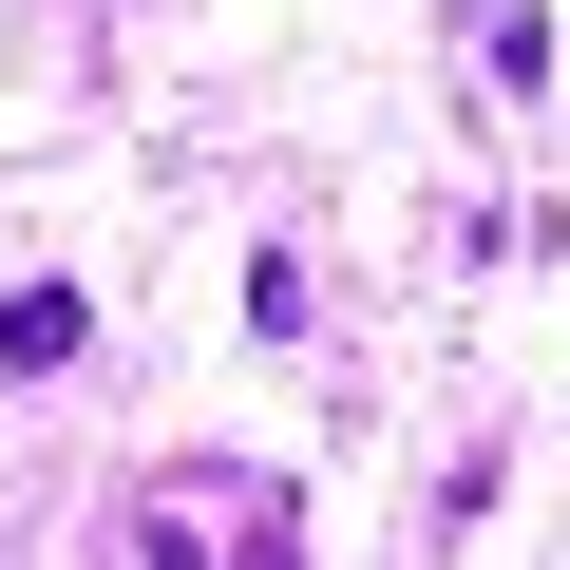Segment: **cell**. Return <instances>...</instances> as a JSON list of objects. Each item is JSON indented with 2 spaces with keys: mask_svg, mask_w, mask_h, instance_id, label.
Listing matches in <instances>:
<instances>
[{
  "mask_svg": "<svg viewBox=\"0 0 570 570\" xmlns=\"http://www.w3.org/2000/svg\"><path fill=\"white\" fill-rule=\"evenodd\" d=\"M96 343V305H77V285H20V305H0V381H58Z\"/></svg>",
  "mask_w": 570,
  "mask_h": 570,
  "instance_id": "6da1fadb",
  "label": "cell"
}]
</instances>
